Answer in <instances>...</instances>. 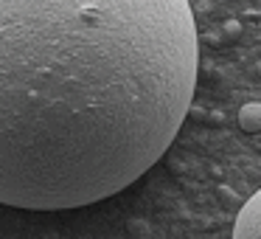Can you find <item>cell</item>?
I'll list each match as a JSON object with an SVG mask.
<instances>
[{
	"mask_svg": "<svg viewBox=\"0 0 261 239\" xmlns=\"http://www.w3.org/2000/svg\"><path fill=\"white\" fill-rule=\"evenodd\" d=\"M197 65L188 0H0V205L85 208L141 180Z\"/></svg>",
	"mask_w": 261,
	"mask_h": 239,
	"instance_id": "6da1fadb",
	"label": "cell"
},
{
	"mask_svg": "<svg viewBox=\"0 0 261 239\" xmlns=\"http://www.w3.org/2000/svg\"><path fill=\"white\" fill-rule=\"evenodd\" d=\"M233 239H261V188L242 205L233 225Z\"/></svg>",
	"mask_w": 261,
	"mask_h": 239,
	"instance_id": "7a4b0ae2",
	"label": "cell"
},
{
	"mask_svg": "<svg viewBox=\"0 0 261 239\" xmlns=\"http://www.w3.org/2000/svg\"><path fill=\"white\" fill-rule=\"evenodd\" d=\"M239 127L244 132H261V104L258 102H247L239 110Z\"/></svg>",
	"mask_w": 261,
	"mask_h": 239,
	"instance_id": "3957f363",
	"label": "cell"
},
{
	"mask_svg": "<svg viewBox=\"0 0 261 239\" xmlns=\"http://www.w3.org/2000/svg\"><path fill=\"white\" fill-rule=\"evenodd\" d=\"M129 233H132V236H135V239L146 236V233H149L146 222H141V220H132V222H129Z\"/></svg>",
	"mask_w": 261,
	"mask_h": 239,
	"instance_id": "277c9868",
	"label": "cell"
},
{
	"mask_svg": "<svg viewBox=\"0 0 261 239\" xmlns=\"http://www.w3.org/2000/svg\"><path fill=\"white\" fill-rule=\"evenodd\" d=\"M239 34H242V26H239V20H227V23H225V37L236 40Z\"/></svg>",
	"mask_w": 261,
	"mask_h": 239,
	"instance_id": "5b68a950",
	"label": "cell"
}]
</instances>
